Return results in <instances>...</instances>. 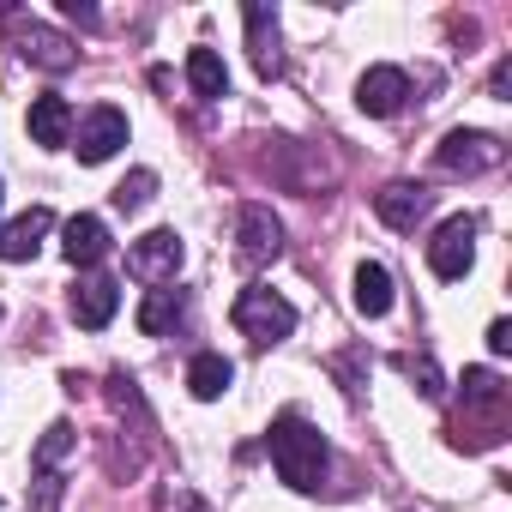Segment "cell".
Wrapping results in <instances>:
<instances>
[{"label":"cell","instance_id":"obj_13","mask_svg":"<svg viewBox=\"0 0 512 512\" xmlns=\"http://www.w3.org/2000/svg\"><path fill=\"white\" fill-rule=\"evenodd\" d=\"M241 19H247V49H253V67H260V79H278V73H284L278 13H272V7H260V0H253V7H247Z\"/></svg>","mask_w":512,"mask_h":512},{"label":"cell","instance_id":"obj_20","mask_svg":"<svg viewBox=\"0 0 512 512\" xmlns=\"http://www.w3.org/2000/svg\"><path fill=\"white\" fill-rule=\"evenodd\" d=\"M187 85L193 97H229V67L217 61V49H187Z\"/></svg>","mask_w":512,"mask_h":512},{"label":"cell","instance_id":"obj_8","mask_svg":"<svg viewBox=\"0 0 512 512\" xmlns=\"http://www.w3.org/2000/svg\"><path fill=\"white\" fill-rule=\"evenodd\" d=\"M404 103H410V73H404V67H368V73L356 79V109H362V115L392 121Z\"/></svg>","mask_w":512,"mask_h":512},{"label":"cell","instance_id":"obj_21","mask_svg":"<svg viewBox=\"0 0 512 512\" xmlns=\"http://www.w3.org/2000/svg\"><path fill=\"white\" fill-rule=\"evenodd\" d=\"M151 193H157V169H133L109 199H115V211H127V217H133V211H145V205H151Z\"/></svg>","mask_w":512,"mask_h":512},{"label":"cell","instance_id":"obj_9","mask_svg":"<svg viewBox=\"0 0 512 512\" xmlns=\"http://www.w3.org/2000/svg\"><path fill=\"white\" fill-rule=\"evenodd\" d=\"M73 139H79V145H73V151H79V163H109V157L127 145V115H121L115 103H97V109L79 121V133H73Z\"/></svg>","mask_w":512,"mask_h":512},{"label":"cell","instance_id":"obj_10","mask_svg":"<svg viewBox=\"0 0 512 512\" xmlns=\"http://www.w3.org/2000/svg\"><path fill=\"white\" fill-rule=\"evenodd\" d=\"M49 229H55V211H49V205H31L25 217L0 223V260H7V266H25V260H37V253H43V241H49Z\"/></svg>","mask_w":512,"mask_h":512},{"label":"cell","instance_id":"obj_17","mask_svg":"<svg viewBox=\"0 0 512 512\" xmlns=\"http://www.w3.org/2000/svg\"><path fill=\"white\" fill-rule=\"evenodd\" d=\"M181 320H187V296L181 290H145V302H139V332L145 338H169Z\"/></svg>","mask_w":512,"mask_h":512},{"label":"cell","instance_id":"obj_23","mask_svg":"<svg viewBox=\"0 0 512 512\" xmlns=\"http://www.w3.org/2000/svg\"><path fill=\"white\" fill-rule=\"evenodd\" d=\"M404 374L416 380V392H422V398H440V392H446V386H440V368H434L428 356H404Z\"/></svg>","mask_w":512,"mask_h":512},{"label":"cell","instance_id":"obj_15","mask_svg":"<svg viewBox=\"0 0 512 512\" xmlns=\"http://www.w3.org/2000/svg\"><path fill=\"white\" fill-rule=\"evenodd\" d=\"M31 139L43 145V151H61V145H73V103L67 97H37L31 103Z\"/></svg>","mask_w":512,"mask_h":512},{"label":"cell","instance_id":"obj_3","mask_svg":"<svg viewBox=\"0 0 512 512\" xmlns=\"http://www.w3.org/2000/svg\"><path fill=\"white\" fill-rule=\"evenodd\" d=\"M506 163V145L500 133H476V127H452L440 145H434V169L440 175H488Z\"/></svg>","mask_w":512,"mask_h":512},{"label":"cell","instance_id":"obj_7","mask_svg":"<svg viewBox=\"0 0 512 512\" xmlns=\"http://www.w3.org/2000/svg\"><path fill=\"white\" fill-rule=\"evenodd\" d=\"M13 49H19V61H31L37 73H73V67H79V43L61 37L55 25H37V19L13 31Z\"/></svg>","mask_w":512,"mask_h":512},{"label":"cell","instance_id":"obj_2","mask_svg":"<svg viewBox=\"0 0 512 512\" xmlns=\"http://www.w3.org/2000/svg\"><path fill=\"white\" fill-rule=\"evenodd\" d=\"M229 320H235V332L247 338V344H284L290 332H296V308L278 296V290H266V284H247L241 296H235V308H229Z\"/></svg>","mask_w":512,"mask_h":512},{"label":"cell","instance_id":"obj_27","mask_svg":"<svg viewBox=\"0 0 512 512\" xmlns=\"http://www.w3.org/2000/svg\"><path fill=\"white\" fill-rule=\"evenodd\" d=\"M488 91H494V97L506 103V91H512V61H500V67H494V79H488Z\"/></svg>","mask_w":512,"mask_h":512},{"label":"cell","instance_id":"obj_5","mask_svg":"<svg viewBox=\"0 0 512 512\" xmlns=\"http://www.w3.org/2000/svg\"><path fill=\"white\" fill-rule=\"evenodd\" d=\"M235 253L241 266H272L284 253V223L272 217V205H241L235 217Z\"/></svg>","mask_w":512,"mask_h":512},{"label":"cell","instance_id":"obj_18","mask_svg":"<svg viewBox=\"0 0 512 512\" xmlns=\"http://www.w3.org/2000/svg\"><path fill=\"white\" fill-rule=\"evenodd\" d=\"M229 380H235V362H229V356H217V350H199V356L187 362V392H193L199 404L223 398V392H229Z\"/></svg>","mask_w":512,"mask_h":512},{"label":"cell","instance_id":"obj_12","mask_svg":"<svg viewBox=\"0 0 512 512\" xmlns=\"http://www.w3.org/2000/svg\"><path fill=\"white\" fill-rule=\"evenodd\" d=\"M374 211H380V223H386V229H416V223L434 211V193H428V187H416V181H392V187H380V193H374Z\"/></svg>","mask_w":512,"mask_h":512},{"label":"cell","instance_id":"obj_14","mask_svg":"<svg viewBox=\"0 0 512 512\" xmlns=\"http://www.w3.org/2000/svg\"><path fill=\"white\" fill-rule=\"evenodd\" d=\"M109 247H115V241H109V223H103V217L79 211V217L61 223V253H67V266H97Z\"/></svg>","mask_w":512,"mask_h":512},{"label":"cell","instance_id":"obj_25","mask_svg":"<svg viewBox=\"0 0 512 512\" xmlns=\"http://www.w3.org/2000/svg\"><path fill=\"white\" fill-rule=\"evenodd\" d=\"M488 350H494V356H506V350H512V326H506V320H494V326H488Z\"/></svg>","mask_w":512,"mask_h":512},{"label":"cell","instance_id":"obj_6","mask_svg":"<svg viewBox=\"0 0 512 512\" xmlns=\"http://www.w3.org/2000/svg\"><path fill=\"white\" fill-rule=\"evenodd\" d=\"M181 235L175 229H151V235H139L133 247H127V272L139 278V284H175V272H181Z\"/></svg>","mask_w":512,"mask_h":512},{"label":"cell","instance_id":"obj_4","mask_svg":"<svg viewBox=\"0 0 512 512\" xmlns=\"http://www.w3.org/2000/svg\"><path fill=\"white\" fill-rule=\"evenodd\" d=\"M476 266V217H446L428 241V272L440 284H458Z\"/></svg>","mask_w":512,"mask_h":512},{"label":"cell","instance_id":"obj_28","mask_svg":"<svg viewBox=\"0 0 512 512\" xmlns=\"http://www.w3.org/2000/svg\"><path fill=\"white\" fill-rule=\"evenodd\" d=\"M0 199H7V187H0Z\"/></svg>","mask_w":512,"mask_h":512},{"label":"cell","instance_id":"obj_16","mask_svg":"<svg viewBox=\"0 0 512 512\" xmlns=\"http://www.w3.org/2000/svg\"><path fill=\"white\" fill-rule=\"evenodd\" d=\"M464 410L488 416V428H506V386L494 368H464Z\"/></svg>","mask_w":512,"mask_h":512},{"label":"cell","instance_id":"obj_26","mask_svg":"<svg viewBox=\"0 0 512 512\" xmlns=\"http://www.w3.org/2000/svg\"><path fill=\"white\" fill-rule=\"evenodd\" d=\"M61 13L79 19V25H97V7H91V0H61Z\"/></svg>","mask_w":512,"mask_h":512},{"label":"cell","instance_id":"obj_1","mask_svg":"<svg viewBox=\"0 0 512 512\" xmlns=\"http://www.w3.org/2000/svg\"><path fill=\"white\" fill-rule=\"evenodd\" d=\"M266 446H272V464H278V476H284L296 494H314V488L326 482V470H332L326 434H320L308 416H296V410H284V416L272 422Z\"/></svg>","mask_w":512,"mask_h":512},{"label":"cell","instance_id":"obj_22","mask_svg":"<svg viewBox=\"0 0 512 512\" xmlns=\"http://www.w3.org/2000/svg\"><path fill=\"white\" fill-rule=\"evenodd\" d=\"M67 452H73V428H67V422H55V428H49V434L37 440V470L49 476V470H55V464L67 458Z\"/></svg>","mask_w":512,"mask_h":512},{"label":"cell","instance_id":"obj_19","mask_svg":"<svg viewBox=\"0 0 512 512\" xmlns=\"http://www.w3.org/2000/svg\"><path fill=\"white\" fill-rule=\"evenodd\" d=\"M356 308H362L368 320L392 314V272H386L380 260H362V266H356Z\"/></svg>","mask_w":512,"mask_h":512},{"label":"cell","instance_id":"obj_24","mask_svg":"<svg viewBox=\"0 0 512 512\" xmlns=\"http://www.w3.org/2000/svg\"><path fill=\"white\" fill-rule=\"evenodd\" d=\"M169 512H211V506H205L193 488H175V494H169Z\"/></svg>","mask_w":512,"mask_h":512},{"label":"cell","instance_id":"obj_11","mask_svg":"<svg viewBox=\"0 0 512 512\" xmlns=\"http://www.w3.org/2000/svg\"><path fill=\"white\" fill-rule=\"evenodd\" d=\"M73 320L85 326V332H103L109 320H115V308H121V284L115 278H103V272H85L79 284H73Z\"/></svg>","mask_w":512,"mask_h":512}]
</instances>
